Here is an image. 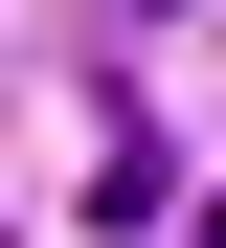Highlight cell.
Wrapping results in <instances>:
<instances>
[{"label": "cell", "instance_id": "cell-1", "mask_svg": "<svg viewBox=\"0 0 226 248\" xmlns=\"http://www.w3.org/2000/svg\"><path fill=\"white\" fill-rule=\"evenodd\" d=\"M181 248H226V203H204V226H181Z\"/></svg>", "mask_w": 226, "mask_h": 248}, {"label": "cell", "instance_id": "cell-2", "mask_svg": "<svg viewBox=\"0 0 226 248\" xmlns=\"http://www.w3.org/2000/svg\"><path fill=\"white\" fill-rule=\"evenodd\" d=\"M158 23H181V0H158Z\"/></svg>", "mask_w": 226, "mask_h": 248}]
</instances>
